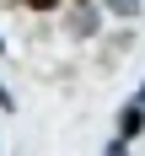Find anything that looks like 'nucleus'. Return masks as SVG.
<instances>
[{"label": "nucleus", "mask_w": 145, "mask_h": 156, "mask_svg": "<svg viewBox=\"0 0 145 156\" xmlns=\"http://www.w3.org/2000/svg\"><path fill=\"white\" fill-rule=\"evenodd\" d=\"M140 124H145V108H140V102H129L124 119H118V140H134V135H140Z\"/></svg>", "instance_id": "obj_1"}, {"label": "nucleus", "mask_w": 145, "mask_h": 156, "mask_svg": "<svg viewBox=\"0 0 145 156\" xmlns=\"http://www.w3.org/2000/svg\"><path fill=\"white\" fill-rule=\"evenodd\" d=\"M102 5H108L113 16H134V11H140V0H102Z\"/></svg>", "instance_id": "obj_2"}, {"label": "nucleus", "mask_w": 145, "mask_h": 156, "mask_svg": "<svg viewBox=\"0 0 145 156\" xmlns=\"http://www.w3.org/2000/svg\"><path fill=\"white\" fill-rule=\"evenodd\" d=\"M16 102H11V92H5V86H0V113H11Z\"/></svg>", "instance_id": "obj_3"}, {"label": "nucleus", "mask_w": 145, "mask_h": 156, "mask_svg": "<svg viewBox=\"0 0 145 156\" xmlns=\"http://www.w3.org/2000/svg\"><path fill=\"white\" fill-rule=\"evenodd\" d=\"M27 5H32V11H48V5H54V0H27Z\"/></svg>", "instance_id": "obj_4"}, {"label": "nucleus", "mask_w": 145, "mask_h": 156, "mask_svg": "<svg viewBox=\"0 0 145 156\" xmlns=\"http://www.w3.org/2000/svg\"><path fill=\"white\" fill-rule=\"evenodd\" d=\"M134 102H140V108H145V81H140V92H134Z\"/></svg>", "instance_id": "obj_5"}, {"label": "nucleus", "mask_w": 145, "mask_h": 156, "mask_svg": "<svg viewBox=\"0 0 145 156\" xmlns=\"http://www.w3.org/2000/svg\"><path fill=\"white\" fill-rule=\"evenodd\" d=\"M0 54H5V43H0Z\"/></svg>", "instance_id": "obj_6"}]
</instances>
